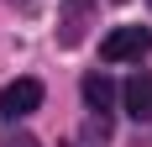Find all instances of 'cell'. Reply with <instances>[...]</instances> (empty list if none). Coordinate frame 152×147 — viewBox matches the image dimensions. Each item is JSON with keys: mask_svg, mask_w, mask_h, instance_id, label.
<instances>
[{"mask_svg": "<svg viewBox=\"0 0 152 147\" xmlns=\"http://www.w3.org/2000/svg\"><path fill=\"white\" fill-rule=\"evenodd\" d=\"M37 105H42V84L37 79H11V84L0 89V121H21Z\"/></svg>", "mask_w": 152, "mask_h": 147, "instance_id": "cell-2", "label": "cell"}, {"mask_svg": "<svg viewBox=\"0 0 152 147\" xmlns=\"http://www.w3.org/2000/svg\"><path fill=\"white\" fill-rule=\"evenodd\" d=\"M121 105H126V116H131V121H152V74H137V79H126Z\"/></svg>", "mask_w": 152, "mask_h": 147, "instance_id": "cell-3", "label": "cell"}, {"mask_svg": "<svg viewBox=\"0 0 152 147\" xmlns=\"http://www.w3.org/2000/svg\"><path fill=\"white\" fill-rule=\"evenodd\" d=\"M0 147H42V142H37L31 132H5V137H0Z\"/></svg>", "mask_w": 152, "mask_h": 147, "instance_id": "cell-5", "label": "cell"}, {"mask_svg": "<svg viewBox=\"0 0 152 147\" xmlns=\"http://www.w3.org/2000/svg\"><path fill=\"white\" fill-rule=\"evenodd\" d=\"M152 53V32L147 26H115L100 42V58L105 63H131V58H147Z\"/></svg>", "mask_w": 152, "mask_h": 147, "instance_id": "cell-1", "label": "cell"}, {"mask_svg": "<svg viewBox=\"0 0 152 147\" xmlns=\"http://www.w3.org/2000/svg\"><path fill=\"white\" fill-rule=\"evenodd\" d=\"M84 100H89V110H110V105H115V79H110L105 68L84 74Z\"/></svg>", "mask_w": 152, "mask_h": 147, "instance_id": "cell-4", "label": "cell"}]
</instances>
